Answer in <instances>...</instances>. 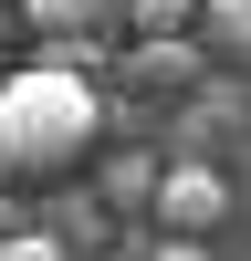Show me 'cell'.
I'll use <instances>...</instances> for the list:
<instances>
[{
    "instance_id": "obj_1",
    "label": "cell",
    "mask_w": 251,
    "mask_h": 261,
    "mask_svg": "<svg viewBox=\"0 0 251 261\" xmlns=\"http://www.w3.org/2000/svg\"><path fill=\"white\" fill-rule=\"evenodd\" d=\"M94 73H105L94 42H53V53H32L21 73H0V188L63 178V167L105 136Z\"/></svg>"
},
{
    "instance_id": "obj_2",
    "label": "cell",
    "mask_w": 251,
    "mask_h": 261,
    "mask_svg": "<svg viewBox=\"0 0 251 261\" xmlns=\"http://www.w3.org/2000/svg\"><path fill=\"white\" fill-rule=\"evenodd\" d=\"M146 209H157V230H167V241H209V230L230 220V178L188 157V167H167V178L146 188Z\"/></svg>"
},
{
    "instance_id": "obj_3",
    "label": "cell",
    "mask_w": 251,
    "mask_h": 261,
    "mask_svg": "<svg viewBox=\"0 0 251 261\" xmlns=\"http://www.w3.org/2000/svg\"><path fill=\"white\" fill-rule=\"evenodd\" d=\"M115 73L136 84V94H188V84H199L209 63H199V42H188V32H136Z\"/></svg>"
},
{
    "instance_id": "obj_4",
    "label": "cell",
    "mask_w": 251,
    "mask_h": 261,
    "mask_svg": "<svg viewBox=\"0 0 251 261\" xmlns=\"http://www.w3.org/2000/svg\"><path fill=\"white\" fill-rule=\"evenodd\" d=\"M188 42H199L209 73H241V53H251V0H188Z\"/></svg>"
},
{
    "instance_id": "obj_5",
    "label": "cell",
    "mask_w": 251,
    "mask_h": 261,
    "mask_svg": "<svg viewBox=\"0 0 251 261\" xmlns=\"http://www.w3.org/2000/svg\"><path fill=\"white\" fill-rule=\"evenodd\" d=\"M146 188H157V167H136V157H115L94 178V199H105V220H126V209H146Z\"/></svg>"
},
{
    "instance_id": "obj_6",
    "label": "cell",
    "mask_w": 251,
    "mask_h": 261,
    "mask_svg": "<svg viewBox=\"0 0 251 261\" xmlns=\"http://www.w3.org/2000/svg\"><path fill=\"white\" fill-rule=\"evenodd\" d=\"M21 21H32L42 42H73V21H84V0H21Z\"/></svg>"
},
{
    "instance_id": "obj_7",
    "label": "cell",
    "mask_w": 251,
    "mask_h": 261,
    "mask_svg": "<svg viewBox=\"0 0 251 261\" xmlns=\"http://www.w3.org/2000/svg\"><path fill=\"white\" fill-rule=\"evenodd\" d=\"M0 261H73V251H63V241H53V230H32V220H21V230H11V241H0Z\"/></svg>"
},
{
    "instance_id": "obj_8",
    "label": "cell",
    "mask_w": 251,
    "mask_h": 261,
    "mask_svg": "<svg viewBox=\"0 0 251 261\" xmlns=\"http://www.w3.org/2000/svg\"><path fill=\"white\" fill-rule=\"evenodd\" d=\"M146 251H157V261H209V251H188V241H146Z\"/></svg>"
},
{
    "instance_id": "obj_9",
    "label": "cell",
    "mask_w": 251,
    "mask_h": 261,
    "mask_svg": "<svg viewBox=\"0 0 251 261\" xmlns=\"http://www.w3.org/2000/svg\"><path fill=\"white\" fill-rule=\"evenodd\" d=\"M11 230H21V209H11V199H0V241H11Z\"/></svg>"
}]
</instances>
